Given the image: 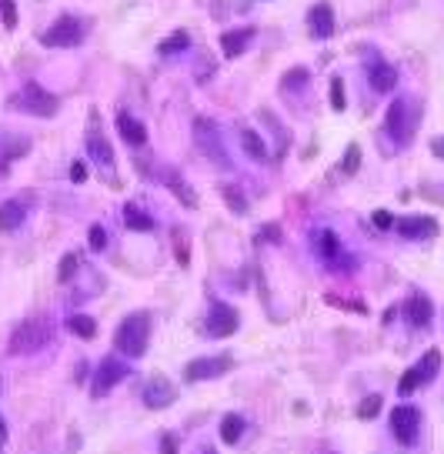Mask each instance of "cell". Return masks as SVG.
<instances>
[{"label": "cell", "mask_w": 444, "mask_h": 454, "mask_svg": "<svg viewBox=\"0 0 444 454\" xmlns=\"http://www.w3.org/2000/svg\"><path fill=\"white\" fill-rule=\"evenodd\" d=\"M187 47H191V37H187V34H174V37L164 41L157 50H161L164 57H170V54H181V50H187Z\"/></svg>", "instance_id": "f546056e"}, {"label": "cell", "mask_w": 444, "mask_h": 454, "mask_svg": "<svg viewBox=\"0 0 444 454\" xmlns=\"http://www.w3.org/2000/svg\"><path fill=\"white\" fill-rule=\"evenodd\" d=\"M174 397H177V391H174V384H170L168 378H154L147 388H144V404L147 408H168V404H174Z\"/></svg>", "instance_id": "4fadbf2b"}, {"label": "cell", "mask_w": 444, "mask_h": 454, "mask_svg": "<svg viewBox=\"0 0 444 454\" xmlns=\"http://www.w3.org/2000/svg\"><path fill=\"white\" fill-rule=\"evenodd\" d=\"M230 358L221 354V358H198V361H187L184 367V381L198 384V381H211V378H221L224 371H230Z\"/></svg>", "instance_id": "ba28073f"}, {"label": "cell", "mask_w": 444, "mask_h": 454, "mask_svg": "<svg viewBox=\"0 0 444 454\" xmlns=\"http://www.w3.org/2000/svg\"><path fill=\"white\" fill-rule=\"evenodd\" d=\"M417 388H421V374H417V371H404V374H401V381H398V394H404V397H408V394H414L417 391Z\"/></svg>", "instance_id": "4dcf8cb0"}, {"label": "cell", "mask_w": 444, "mask_h": 454, "mask_svg": "<svg viewBox=\"0 0 444 454\" xmlns=\"http://www.w3.org/2000/svg\"><path fill=\"white\" fill-rule=\"evenodd\" d=\"M77 268H80V258H77V254H64L61 268H57V281H61V284H71V281H74V274H77Z\"/></svg>", "instance_id": "f1b7e54d"}, {"label": "cell", "mask_w": 444, "mask_h": 454, "mask_svg": "<svg viewBox=\"0 0 444 454\" xmlns=\"http://www.w3.org/2000/svg\"><path fill=\"white\" fill-rule=\"evenodd\" d=\"M361 167V147L357 144H348V154H344V174H357Z\"/></svg>", "instance_id": "d6a6232c"}, {"label": "cell", "mask_w": 444, "mask_h": 454, "mask_svg": "<svg viewBox=\"0 0 444 454\" xmlns=\"http://www.w3.org/2000/svg\"><path fill=\"white\" fill-rule=\"evenodd\" d=\"M50 321L47 318H27L20 321L10 334V354H34V351H40L50 341Z\"/></svg>", "instance_id": "7a4b0ae2"}, {"label": "cell", "mask_w": 444, "mask_h": 454, "mask_svg": "<svg viewBox=\"0 0 444 454\" xmlns=\"http://www.w3.org/2000/svg\"><path fill=\"white\" fill-rule=\"evenodd\" d=\"M17 107L27 110V114H34V117H54L57 107H61V101H57L50 91H44L40 84H27V87L20 91V97H17Z\"/></svg>", "instance_id": "3957f363"}, {"label": "cell", "mask_w": 444, "mask_h": 454, "mask_svg": "<svg viewBox=\"0 0 444 454\" xmlns=\"http://www.w3.org/2000/svg\"><path fill=\"white\" fill-rule=\"evenodd\" d=\"M147 341H151V314L147 311H134L117 324V334H114V348L127 354V358H140L147 351Z\"/></svg>", "instance_id": "6da1fadb"}, {"label": "cell", "mask_w": 444, "mask_h": 454, "mask_svg": "<svg viewBox=\"0 0 444 454\" xmlns=\"http://www.w3.org/2000/svg\"><path fill=\"white\" fill-rule=\"evenodd\" d=\"M314 244H318V251H321L324 261H337V254H344L341 251V241H337L334 230H321L318 237H314Z\"/></svg>", "instance_id": "d4e9b609"}, {"label": "cell", "mask_w": 444, "mask_h": 454, "mask_svg": "<svg viewBox=\"0 0 444 454\" xmlns=\"http://www.w3.org/2000/svg\"><path fill=\"white\" fill-rule=\"evenodd\" d=\"M87 177H91V174H87V164H84V161H74V164H71V181L84 184Z\"/></svg>", "instance_id": "8d00e7d4"}, {"label": "cell", "mask_w": 444, "mask_h": 454, "mask_svg": "<svg viewBox=\"0 0 444 454\" xmlns=\"http://www.w3.org/2000/svg\"><path fill=\"white\" fill-rule=\"evenodd\" d=\"M237 311L224 301H214L211 304V311H207V334L211 337H230V334L237 331Z\"/></svg>", "instance_id": "9c48e42d"}, {"label": "cell", "mask_w": 444, "mask_h": 454, "mask_svg": "<svg viewBox=\"0 0 444 454\" xmlns=\"http://www.w3.org/2000/svg\"><path fill=\"white\" fill-rule=\"evenodd\" d=\"M91 247L94 251H104V247H108V230H104L101 224L91 227Z\"/></svg>", "instance_id": "836d02e7"}, {"label": "cell", "mask_w": 444, "mask_h": 454, "mask_svg": "<svg viewBox=\"0 0 444 454\" xmlns=\"http://www.w3.org/2000/svg\"><path fill=\"white\" fill-rule=\"evenodd\" d=\"M87 374H91V367H87V361H80V364H77V371H74V378H77V381H84Z\"/></svg>", "instance_id": "b9f144b4"}, {"label": "cell", "mask_w": 444, "mask_h": 454, "mask_svg": "<svg viewBox=\"0 0 444 454\" xmlns=\"http://www.w3.org/2000/svg\"><path fill=\"white\" fill-rule=\"evenodd\" d=\"M431 154H434L438 161H444V137H434V140H431Z\"/></svg>", "instance_id": "60d3db41"}, {"label": "cell", "mask_w": 444, "mask_h": 454, "mask_svg": "<svg viewBox=\"0 0 444 454\" xmlns=\"http://www.w3.org/2000/svg\"><path fill=\"white\" fill-rule=\"evenodd\" d=\"M381 394H368V397H361V404H357V418L361 421H371V418H378V411H381Z\"/></svg>", "instance_id": "4316f807"}, {"label": "cell", "mask_w": 444, "mask_h": 454, "mask_svg": "<svg viewBox=\"0 0 444 454\" xmlns=\"http://www.w3.org/2000/svg\"><path fill=\"white\" fill-rule=\"evenodd\" d=\"M124 224L131 227V230H140V234H147V230H154V217H147V214L140 211L138 204H127L124 207Z\"/></svg>", "instance_id": "ffe728a7"}, {"label": "cell", "mask_w": 444, "mask_h": 454, "mask_svg": "<svg viewBox=\"0 0 444 454\" xmlns=\"http://www.w3.org/2000/svg\"><path fill=\"white\" fill-rule=\"evenodd\" d=\"M117 131H121V137L131 147H144L147 144V127L138 117H131V114H117Z\"/></svg>", "instance_id": "2e32d148"}, {"label": "cell", "mask_w": 444, "mask_h": 454, "mask_svg": "<svg viewBox=\"0 0 444 454\" xmlns=\"http://www.w3.org/2000/svg\"><path fill=\"white\" fill-rule=\"evenodd\" d=\"M7 441V424H3V418H0V444Z\"/></svg>", "instance_id": "7bdbcfd3"}, {"label": "cell", "mask_w": 444, "mask_h": 454, "mask_svg": "<svg viewBox=\"0 0 444 454\" xmlns=\"http://www.w3.org/2000/svg\"><path fill=\"white\" fill-rule=\"evenodd\" d=\"M311 31L318 37H331L334 34V10H331V3L311 7Z\"/></svg>", "instance_id": "e0dca14e"}, {"label": "cell", "mask_w": 444, "mask_h": 454, "mask_svg": "<svg viewBox=\"0 0 444 454\" xmlns=\"http://www.w3.org/2000/svg\"><path fill=\"white\" fill-rule=\"evenodd\" d=\"M24 217H27L24 197H10V200L0 204V230H3V234H14L17 227L24 224Z\"/></svg>", "instance_id": "5bb4252c"}, {"label": "cell", "mask_w": 444, "mask_h": 454, "mask_svg": "<svg viewBox=\"0 0 444 454\" xmlns=\"http://www.w3.org/2000/svg\"><path fill=\"white\" fill-rule=\"evenodd\" d=\"M404 318H408V324L411 328H428L431 318H434V304H431L428 294H421V291H414L411 298L404 301Z\"/></svg>", "instance_id": "8fae6325"}, {"label": "cell", "mask_w": 444, "mask_h": 454, "mask_svg": "<svg viewBox=\"0 0 444 454\" xmlns=\"http://www.w3.org/2000/svg\"><path fill=\"white\" fill-rule=\"evenodd\" d=\"M161 454H177V441H174V434H161Z\"/></svg>", "instance_id": "ab89813d"}, {"label": "cell", "mask_w": 444, "mask_h": 454, "mask_svg": "<svg viewBox=\"0 0 444 454\" xmlns=\"http://www.w3.org/2000/svg\"><path fill=\"white\" fill-rule=\"evenodd\" d=\"M40 41H44L47 47H74V44H80V41H84V24H80L77 17L64 14V17H57V20L47 27Z\"/></svg>", "instance_id": "277c9868"}, {"label": "cell", "mask_w": 444, "mask_h": 454, "mask_svg": "<svg viewBox=\"0 0 444 454\" xmlns=\"http://www.w3.org/2000/svg\"><path fill=\"white\" fill-rule=\"evenodd\" d=\"M87 151L101 167H114V151H110L108 137L101 134V114L91 110V124H87Z\"/></svg>", "instance_id": "30bf717a"}, {"label": "cell", "mask_w": 444, "mask_h": 454, "mask_svg": "<svg viewBox=\"0 0 444 454\" xmlns=\"http://www.w3.org/2000/svg\"><path fill=\"white\" fill-rule=\"evenodd\" d=\"M164 181H168V187L174 191V194L181 197V204H184V207H198V194H194V191H191V187L177 177V170H164Z\"/></svg>", "instance_id": "44dd1931"}, {"label": "cell", "mask_w": 444, "mask_h": 454, "mask_svg": "<svg viewBox=\"0 0 444 454\" xmlns=\"http://www.w3.org/2000/svg\"><path fill=\"white\" fill-rule=\"evenodd\" d=\"M368 77H371V87L378 94H391L394 87H398V71L391 67V64H384V61H374L368 67Z\"/></svg>", "instance_id": "9a60e30c"}, {"label": "cell", "mask_w": 444, "mask_h": 454, "mask_svg": "<svg viewBox=\"0 0 444 454\" xmlns=\"http://www.w3.org/2000/svg\"><path fill=\"white\" fill-rule=\"evenodd\" d=\"M204 454H214V451H204Z\"/></svg>", "instance_id": "ee69618b"}, {"label": "cell", "mask_w": 444, "mask_h": 454, "mask_svg": "<svg viewBox=\"0 0 444 454\" xmlns=\"http://www.w3.org/2000/svg\"><path fill=\"white\" fill-rule=\"evenodd\" d=\"M194 140H198V147L204 157H211V161H217L221 167H228V154L221 151V134H217L214 121L198 117V121H194Z\"/></svg>", "instance_id": "52a82bcc"}, {"label": "cell", "mask_w": 444, "mask_h": 454, "mask_svg": "<svg viewBox=\"0 0 444 454\" xmlns=\"http://www.w3.org/2000/svg\"><path fill=\"white\" fill-rule=\"evenodd\" d=\"M241 144H244L247 157H254V161H267V144H264L251 127H241Z\"/></svg>", "instance_id": "603a6c76"}, {"label": "cell", "mask_w": 444, "mask_h": 454, "mask_svg": "<svg viewBox=\"0 0 444 454\" xmlns=\"http://www.w3.org/2000/svg\"><path fill=\"white\" fill-rule=\"evenodd\" d=\"M304 80H307V71H291V74H288V77H284V80H281V87L288 91L291 84H304Z\"/></svg>", "instance_id": "74e56055"}, {"label": "cell", "mask_w": 444, "mask_h": 454, "mask_svg": "<svg viewBox=\"0 0 444 454\" xmlns=\"http://www.w3.org/2000/svg\"><path fill=\"white\" fill-rule=\"evenodd\" d=\"M131 374V364L127 361H117V358H108L101 361V367L94 371V381H91V394L94 397H104L108 391H114L124 378Z\"/></svg>", "instance_id": "5b68a950"}, {"label": "cell", "mask_w": 444, "mask_h": 454, "mask_svg": "<svg viewBox=\"0 0 444 454\" xmlns=\"http://www.w3.org/2000/svg\"><path fill=\"white\" fill-rule=\"evenodd\" d=\"M331 107H334L337 114L348 107V101H344V80L341 77H331Z\"/></svg>", "instance_id": "1f68e13d"}, {"label": "cell", "mask_w": 444, "mask_h": 454, "mask_svg": "<svg viewBox=\"0 0 444 454\" xmlns=\"http://www.w3.org/2000/svg\"><path fill=\"white\" fill-rule=\"evenodd\" d=\"M391 431H394V438L404 448H411L414 441H417V431H421V411L411 408V404H398V408L391 411Z\"/></svg>", "instance_id": "8992f818"}, {"label": "cell", "mask_w": 444, "mask_h": 454, "mask_svg": "<svg viewBox=\"0 0 444 454\" xmlns=\"http://www.w3.org/2000/svg\"><path fill=\"white\" fill-rule=\"evenodd\" d=\"M387 134L394 137V140L411 134V131H408V107H404V101H394L391 110H387Z\"/></svg>", "instance_id": "ac0fdd59"}, {"label": "cell", "mask_w": 444, "mask_h": 454, "mask_svg": "<svg viewBox=\"0 0 444 454\" xmlns=\"http://www.w3.org/2000/svg\"><path fill=\"white\" fill-rule=\"evenodd\" d=\"M0 10H3V24L17 27V3L14 0H0Z\"/></svg>", "instance_id": "e575fe53"}, {"label": "cell", "mask_w": 444, "mask_h": 454, "mask_svg": "<svg viewBox=\"0 0 444 454\" xmlns=\"http://www.w3.org/2000/svg\"><path fill=\"white\" fill-rule=\"evenodd\" d=\"M438 367H441V351H438V348H431L428 354H424V358H421V361L414 364V371H417V374H421V384H424V381H431V378H434V374H438Z\"/></svg>", "instance_id": "484cf974"}, {"label": "cell", "mask_w": 444, "mask_h": 454, "mask_svg": "<svg viewBox=\"0 0 444 454\" xmlns=\"http://www.w3.org/2000/svg\"><path fill=\"white\" fill-rule=\"evenodd\" d=\"M394 227L408 241H421V237H434L438 234V221L434 217H401V221H394Z\"/></svg>", "instance_id": "7c38bea8"}, {"label": "cell", "mask_w": 444, "mask_h": 454, "mask_svg": "<svg viewBox=\"0 0 444 454\" xmlns=\"http://www.w3.org/2000/svg\"><path fill=\"white\" fill-rule=\"evenodd\" d=\"M174 247H177V264H181V268H187V261H191V254H187L184 241H181V234H174Z\"/></svg>", "instance_id": "f35d334b"}, {"label": "cell", "mask_w": 444, "mask_h": 454, "mask_svg": "<svg viewBox=\"0 0 444 454\" xmlns=\"http://www.w3.org/2000/svg\"><path fill=\"white\" fill-rule=\"evenodd\" d=\"M67 331L77 334V337H84V341H94V337H97V321L87 318V314H71V318H67Z\"/></svg>", "instance_id": "7402d4cb"}, {"label": "cell", "mask_w": 444, "mask_h": 454, "mask_svg": "<svg viewBox=\"0 0 444 454\" xmlns=\"http://www.w3.org/2000/svg\"><path fill=\"white\" fill-rule=\"evenodd\" d=\"M371 221H374V227H378V230H391V227H394V214H391V211H374V217H371Z\"/></svg>", "instance_id": "d590c367"}, {"label": "cell", "mask_w": 444, "mask_h": 454, "mask_svg": "<svg viewBox=\"0 0 444 454\" xmlns=\"http://www.w3.org/2000/svg\"><path fill=\"white\" fill-rule=\"evenodd\" d=\"M251 37H254L251 27H244V31H228L224 37H221V50H224V57H237V54H244V47H247Z\"/></svg>", "instance_id": "d6986e66"}, {"label": "cell", "mask_w": 444, "mask_h": 454, "mask_svg": "<svg viewBox=\"0 0 444 454\" xmlns=\"http://www.w3.org/2000/svg\"><path fill=\"white\" fill-rule=\"evenodd\" d=\"M221 194H224V200H228V207L234 214H247V200H244V194H241L234 184H224V191H221Z\"/></svg>", "instance_id": "83f0119b"}, {"label": "cell", "mask_w": 444, "mask_h": 454, "mask_svg": "<svg viewBox=\"0 0 444 454\" xmlns=\"http://www.w3.org/2000/svg\"><path fill=\"white\" fill-rule=\"evenodd\" d=\"M244 434V418L241 414H228L224 421H221V441L224 444H237Z\"/></svg>", "instance_id": "cb8c5ba5"}]
</instances>
